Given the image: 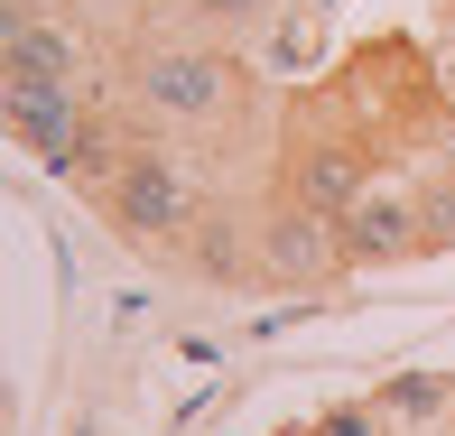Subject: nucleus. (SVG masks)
<instances>
[{"label":"nucleus","mask_w":455,"mask_h":436,"mask_svg":"<svg viewBox=\"0 0 455 436\" xmlns=\"http://www.w3.org/2000/svg\"><path fill=\"white\" fill-rule=\"evenodd\" d=\"M371 408L390 418V436H427L455 418V371H390L371 381Z\"/></svg>","instance_id":"9"},{"label":"nucleus","mask_w":455,"mask_h":436,"mask_svg":"<svg viewBox=\"0 0 455 436\" xmlns=\"http://www.w3.org/2000/svg\"><path fill=\"white\" fill-rule=\"evenodd\" d=\"M325 84L354 102V121L381 139V149H390V139H419V131H437V121H446L437 56H419L409 37H371V47H354Z\"/></svg>","instance_id":"4"},{"label":"nucleus","mask_w":455,"mask_h":436,"mask_svg":"<svg viewBox=\"0 0 455 436\" xmlns=\"http://www.w3.org/2000/svg\"><path fill=\"white\" fill-rule=\"evenodd\" d=\"M260 102V75L242 66V47L204 28H158L121 56V112L158 139H196V131H233Z\"/></svg>","instance_id":"1"},{"label":"nucleus","mask_w":455,"mask_h":436,"mask_svg":"<svg viewBox=\"0 0 455 436\" xmlns=\"http://www.w3.org/2000/svg\"><path fill=\"white\" fill-rule=\"evenodd\" d=\"M93 214H102V233H112V242H131V251H158V260H177V251H186V233H196V223L214 214V204H204L196 168L177 158V139L140 131V139H131V158L112 168V186L93 195Z\"/></svg>","instance_id":"3"},{"label":"nucleus","mask_w":455,"mask_h":436,"mask_svg":"<svg viewBox=\"0 0 455 436\" xmlns=\"http://www.w3.org/2000/svg\"><path fill=\"white\" fill-rule=\"evenodd\" d=\"M371 177H381V139L354 121V102H344L335 84H316V93L288 102V131H279V195H298L307 214L344 223Z\"/></svg>","instance_id":"2"},{"label":"nucleus","mask_w":455,"mask_h":436,"mask_svg":"<svg viewBox=\"0 0 455 436\" xmlns=\"http://www.w3.org/2000/svg\"><path fill=\"white\" fill-rule=\"evenodd\" d=\"M270 436H307V427H270Z\"/></svg>","instance_id":"12"},{"label":"nucleus","mask_w":455,"mask_h":436,"mask_svg":"<svg viewBox=\"0 0 455 436\" xmlns=\"http://www.w3.org/2000/svg\"><path fill=\"white\" fill-rule=\"evenodd\" d=\"M335 233H344V260H354V279L419 260V177H371Z\"/></svg>","instance_id":"7"},{"label":"nucleus","mask_w":455,"mask_h":436,"mask_svg":"<svg viewBox=\"0 0 455 436\" xmlns=\"http://www.w3.org/2000/svg\"><path fill=\"white\" fill-rule=\"evenodd\" d=\"M0 66H28V75H56V84H84V75H93V47H84V37H75L56 10H37V0H10Z\"/></svg>","instance_id":"8"},{"label":"nucleus","mask_w":455,"mask_h":436,"mask_svg":"<svg viewBox=\"0 0 455 436\" xmlns=\"http://www.w3.org/2000/svg\"><path fill=\"white\" fill-rule=\"evenodd\" d=\"M251 251H260V288H335V279H354L344 233L325 214H307L298 195H270V204H260Z\"/></svg>","instance_id":"6"},{"label":"nucleus","mask_w":455,"mask_h":436,"mask_svg":"<svg viewBox=\"0 0 455 436\" xmlns=\"http://www.w3.org/2000/svg\"><path fill=\"white\" fill-rule=\"evenodd\" d=\"M437 93H446V121H455V47L437 56Z\"/></svg>","instance_id":"11"},{"label":"nucleus","mask_w":455,"mask_h":436,"mask_svg":"<svg viewBox=\"0 0 455 436\" xmlns=\"http://www.w3.org/2000/svg\"><path fill=\"white\" fill-rule=\"evenodd\" d=\"M0 112H10V139L19 158H37L47 177L75 168V139L93 121V93L84 84H56V75H28V66H0Z\"/></svg>","instance_id":"5"},{"label":"nucleus","mask_w":455,"mask_h":436,"mask_svg":"<svg viewBox=\"0 0 455 436\" xmlns=\"http://www.w3.org/2000/svg\"><path fill=\"white\" fill-rule=\"evenodd\" d=\"M158 19H186V28H260L270 0H149Z\"/></svg>","instance_id":"10"}]
</instances>
